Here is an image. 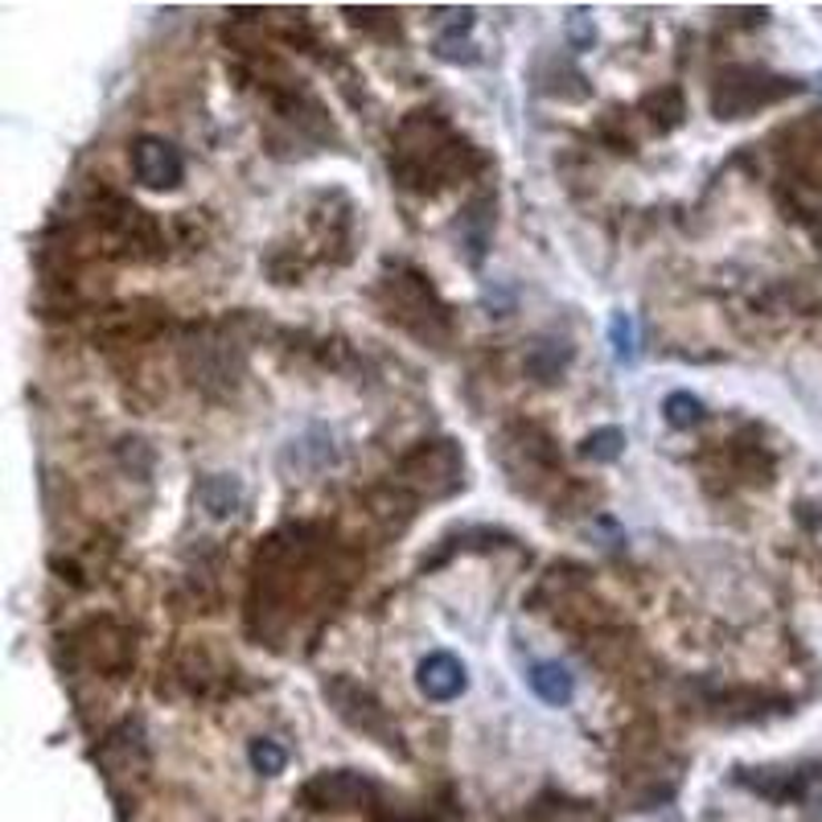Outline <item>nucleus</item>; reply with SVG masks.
<instances>
[{
	"instance_id": "obj_1",
	"label": "nucleus",
	"mask_w": 822,
	"mask_h": 822,
	"mask_svg": "<svg viewBox=\"0 0 822 822\" xmlns=\"http://www.w3.org/2000/svg\"><path fill=\"white\" fill-rule=\"evenodd\" d=\"M300 798L313 810H363L375 798V785L366 782L363 773H354V769H334V773H317L300 790Z\"/></svg>"
},
{
	"instance_id": "obj_2",
	"label": "nucleus",
	"mask_w": 822,
	"mask_h": 822,
	"mask_svg": "<svg viewBox=\"0 0 822 822\" xmlns=\"http://www.w3.org/2000/svg\"><path fill=\"white\" fill-rule=\"evenodd\" d=\"M132 174L140 186L149 189H174L186 174V161L181 152L169 145V140H157V136H140L132 145Z\"/></svg>"
},
{
	"instance_id": "obj_3",
	"label": "nucleus",
	"mask_w": 822,
	"mask_h": 822,
	"mask_svg": "<svg viewBox=\"0 0 822 822\" xmlns=\"http://www.w3.org/2000/svg\"><path fill=\"white\" fill-rule=\"evenodd\" d=\"M416 687L424 700L432 703H453L465 695L469 687V674H465V662L453 658L448 650H436L416 666Z\"/></svg>"
},
{
	"instance_id": "obj_4",
	"label": "nucleus",
	"mask_w": 822,
	"mask_h": 822,
	"mask_svg": "<svg viewBox=\"0 0 822 822\" xmlns=\"http://www.w3.org/2000/svg\"><path fill=\"white\" fill-rule=\"evenodd\" d=\"M531 691H535L547 707H567V703L576 700V679H572V671L559 666V662H535V666H531Z\"/></svg>"
},
{
	"instance_id": "obj_5",
	"label": "nucleus",
	"mask_w": 822,
	"mask_h": 822,
	"mask_svg": "<svg viewBox=\"0 0 822 822\" xmlns=\"http://www.w3.org/2000/svg\"><path fill=\"white\" fill-rule=\"evenodd\" d=\"M198 502H202V511L210 514V518H227V514L239 511L244 486H239V477H230V473H215V477H206L202 486H198Z\"/></svg>"
},
{
	"instance_id": "obj_6",
	"label": "nucleus",
	"mask_w": 822,
	"mask_h": 822,
	"mask_svg": "<svg viewBox=\"0 0 822 822\" xmlns=\"http://www.w3.org/2000/svg\"><path fill=\"white\" fill-rule=\"evenodd\" d=\"M608 346H613V358L621 366L637 363V321L625 309H617L608 317Z\"/></svg>"
},
{
	"instance_id": "obj_7",
	"label": "nucleus",
	"mask_w": 822,
	"mask_h": 822,
	"mask_svg": "<svg viewBox=\"0 0 822 822\" xmlns=\"http://www.w3.org/2000/svg\"><path fill=\"white\" fill-rule=\"evenodd\" d=\"M625 432L621 428H596L593 436H584V445H580V457L593 460V465H613V460L625 453Z\"/></svg>"
},
{
	"instance_id": "obj_8",
	"label": "nucleus",
	"mask_w": 822,
	"mask_h": 822,
	"mask_svg": "<svg viewBox=\"0 0 822 822\" xmlns=\"http://www.w3.org/2000/svg\"><path fill=\"white\" fill-rule=\"evenodd\" d=\"M662 416H666V424H671V428L687 432V428H695V424L703 419V404L691 392H671V395H666V404H662Z\"/></svg>"
},
{
	"instance_id": "obj_9",
	"label": "nucleus",
	"mask_w": 822,
	"mask_h": 822,
	"mask_svg": "<svg viewBox=\"0 0 822 822\" xmlns=\"http://www.w3.org/2000/svg\"><path fill=\"white\" fill-rule=\"evenodd\" d=\"M247 756H251V769H256V773H264V778H276V773H284V765H288V753H284L276 741H268V736L251 741Z\"/></svg>"
},
{
	"instance_id": "obj_10",
	"label": "nucleus",
	"mask_w": 822,
	"mask_h": 822,
	"mask_svg": "<svg viewBox=\"0 0 822 822\" xmlns=\"http://www.w3.org/2000/svg\"><path fill=\"white\" fill-rule=\"evenodd\" d=\"M567 38H572V46H576V50H593V41H596L593 17H588V13L567 17Z\"/></svg>"
},
{
	"instance_id": "obj_11",
	"label": "nucleus",
	"mask_w": 822,
	"mask_h": 822,
	"mask_svg": "<svg viewBox=\"0 0 822 822\" xmlns=\"http://www.w3.org/2000/svg\"><path fill=\"white\" fill-rule=\"evenodd\" d=\"M806 814H810V822H822V794L814 798V802H810V810H806Z\"/></svg>"
}]
</instances>
